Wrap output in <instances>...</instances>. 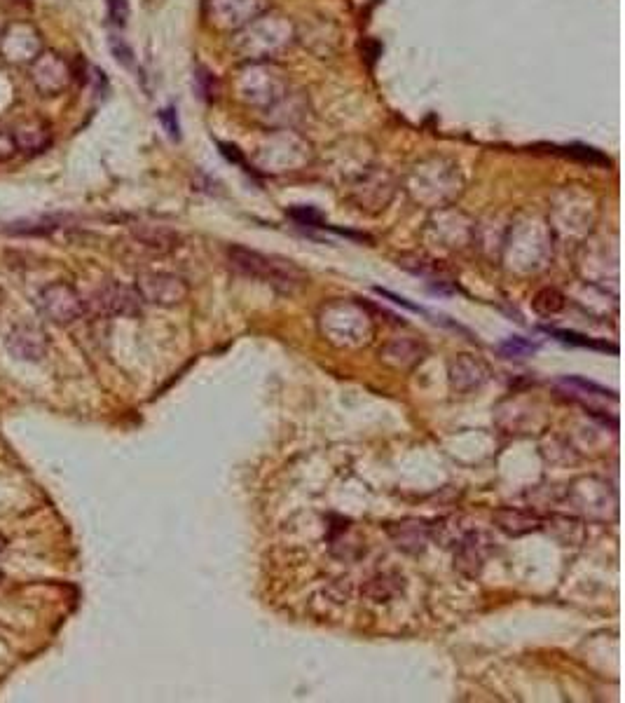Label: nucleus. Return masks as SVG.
Instances as JSON below:
<instances>
[{
  "label": "nucleus",
  "mask_w": 625,
  "mask_h": 703,
  "mask_svg": "<svg viewBox=\"0 0 625 703\" xmlns=\"http://www.w3.org/2000/svg\"><path fill=\"white\" fill-rule=\"evenodd\" d=\"M228 261L230 268L239 275L270 284L281 293H295L307 282V275L293 261L260 254L256 249L242 247V244H232L228 249Z\"/></svg>",
  "instance_id": "f257e3e1"
},
{
  "label": "nucleus",
  "mask_w": 625,
  "mask_h": 703,
  "mask_svg": "<svg viewBox=\"0 0 625 703\" xmlns=\"http://www.w3.org/2000/svg\"><path fill=\"white\" fill-rule=\"evenodd\" d=\"M319 326L321 333L340 347L368 345L375 333L373 315H368L366 305L354 300H338L321 307Z\"/></svg>",
  "instance_id": "f03ea898"
},
{
  "label": "nucleus",
  "mask_w": 625,
  "mask_h": 703,
  "mask_svg": "<svg viewBox=\"0 0 625 703\" xmlns=\"http://www.w3.org/2000/svg\"><path fill=\"white\" fill-rule=\"evenodd\" d=\"M45 50V38L36 24L17 19L0 31V59L8 66L26 68Z\"/></svg>",
  "instance_id": "7ed1b4c3"
},
{
  "label": "nucleus",
  "mask_w": 625,
  "mask_h": 703,
  "mask_svg": "<svg viewBox=\"0 0 625 703\" xmlns=\"http://www.w3.org/2000/svg\"><path fill=\"white\" fill-rule=\"evenodd\" d=\"M40 317L54 326H71L85 315V300L68 282H52L40 289L36 298Z\"/></svg>",
  "instance_id": "20e7f679"
},
{
  "label": "nucleus",
  "mask_w": 625,
  "mask_h": 703,
  "mask_svg": "<svg viewBox=\"0 0 625 703\" xmlns=\"http://www.w3.org/2000/svg\"><path fill=\"white\" fill-rule=\"evenodd\" d=\"M26 71H29L31 85L43 97H59V94H64L73 85L75 78L73 66L68 64V59L61 57L59 52L47 50V47L26 66Z\"/></svg>",
  "instance_id": "39448f33"
},
{
  "label": "nucleus",
  "mask_w": 625,
  "mask_h": 703,
  "mask_svg": "<svg viewBox=\"0 0 625 703\" xmlns=\"http://www.w3.org/2000/svg\"><path fill=\"white\" fill-rule=\"evenodd\" d=\"M136 291L143 303L157 307H176L188 298L190 286L183 277L171 275V272H141L136 277Z\"/></svg>",
  "instance_id": "423d86ee"
},
{
  "label": "nucleus",
  "mask_w": 625,
  "mask_h": 703,
  "mask_svg": "<svg viewBox=\"0 0 625 703\" xmlns=\"http://www.w3.org/2000/svg\"><path fill=\"white\" fill-rule=\"evenodd\" d=\"M141 296L132 286L108 279L92 296V310L101 317H136L141 315Z\"/></svg>",
  "instance_id": "0eeeda50"
},
{
  "label": "nucleus",
  "mask_w": 625,
  "mask_h": 703,
  "mask_svg": "<svg viewBox=\"0 0 625 703\" xmlns=\"http://www.w3.org/2000/svg\"><path fill=\"white\" fill-rule=\"evenodd\" d=\"M5 347L15 359L22 361H43L50 350V336L43 326L36 322H17L5 333Z\"/></svg>",
  "instance_id": "6e6552de"
},
{
  "label": "nucleus",
  "mask_w": 625,
  "mask_h": 703,
  "mask_svg": "<svg viewBox=\"0 0 625 703\" xmlns=\"http://www.w3.org/2000/svg\"><path fill=\"white\" fill-rule=\"evenodd\" d=\"M492 554V539L485 532H466L455 551V568L464 577L476 579Z\"/></svg>",
  "instance_id": "1a4fd4ad"
},
{
  "label": "nucleus",
  "mask_w": 625,
  "mask_h": 703,
  "mask_svg": "<svg viewBox=\"0 0 625 703\" xmlns=\"http://www.w3.org/2000/svg\"><path fill=\"white\" fill-rule=\"evenodd\" d=\"M10 143L17 153L38 155L52 146V129L43 118H24L10 129Z\"/></svg>",
  "instance_id": "9d476101"
},
{
  "label": "nucleus",
  "mask_w": 625,
  "mask_h": 703,
  "mask_svg": "<svg viewBox=\"0 0 625 703\" xmlns=\"http://www.w3.org/2000/svg\"><path fill=\"white\" fill-rule=\"evenodd\" d=\"M387 532L396 549L405 554H420L434 537V525H429L424 518H403L398 523H389Z\"/></svg>",
  "instance_id": "9b49d317"
},
{
  "label": "nucleus",
  "mask_w": 625,
  "mask_h": 703,
  "mask_svg": "<svg viewBox=\"0 0 625 703\" xmlns=\"http://www.w3.org/2000/svg\"><path fill=\"white\" fill-rule=\"evenodd\" d=\"M555 387H558L560 394H565L567 399L576 401V404H581L583 408H588L590 413L597 415L602 413L600 408L595 406V401H616L618 397L614 392H609V389H604L600 385H595V382L583 380V378H574V375H567V378H560L555 382Z\"/></svg>",
  "instance_id": "f8f14e48"
},
{
  "label": "nucleus",
  "mask_w": 625,
  "mask_h": 703,
  "mask_svg": "<svg viewBox=\"0 0 625 703\" xmlns=\"http://www.w3.org/2000/svg\"><path fill=\"white\" fill-rule=\"evenodd\" d=\"M494 525L508 537H523L530 535L534 530L544 528V518L534 514L532 509L520 507H501L494 511Z\"/></svg>",
  "instance_id": "ddd939ff"
},
{
  "label": "nucleus",
  "mask_w": 625,
  "mask_h": 703,
  "mask_svg": "<svg viewBox=\"0 0 625 703\" xmlns=\"http://www.w3.org/2000/svg\"><path fill=\"white\" fill-rule=\"evenodd\" d=\"M487 366L483 361L473 357V354H459L450 361V385L457 392H471L478 389L487 380Z\"/></svg>",
  "instance_id": "4468645a"
},
{
  "label": "nucleus",
  "mask_w": 625,
  "mask_h": 703,
  "mask_svg": "<svg viewBox=\"0 0 625 703\" xmlns=\"http://www.w3.org/2000/svg\"><path fill=\"white\" fill-rule=\"evenodd\" d=\"M427 357V347L415 338H396L380 352V359L384 364L396 368V371H410L412 366H417Z\"/></svg>",
  "instance_id": "2eb2a0df"
},
{
  "label": "nucleus",
  "mask_w": 625,
  "mask_h": 703,
  "mask_svg": "<svg viewBox=\"0 0 625 703\" xmlns=\"http://www.w3.org/2000/svg\"><path fill=\"white\" fill-rule=\"evenodd\" d=\"M387 186L384 183V174L380 172H370L368 176H361L359 183L354 186V200L359 204V209H368L370 207V197H375V211L384 209L391 200V195H394V188H382Z\"/></svg>",
  "instance_id": "dca6fc26"
},
{
  "label": "nucleus",
  "mask_w": 625,
  "mask_h": 703,
  "mask_svg": "<svg viewBox=\"0 0 625 703\" xmlns=\"http://www.w3.org/2000/svg\"><path fill=\"white\" fill-rule=\"evenodd\" d=\"M565 305H567V298L562 296L558 289H551V286H548V289H541L532 300V307L541 317L560 315V312L565 310Z\"/></svg>",
  "instance_id": "f3484780"
},
{
  "label": "nucleus",
  "mask_w": 625,
  "mask_h": 703,
  "mask_svg": "<svg viewBox=\"0 0 625 703\" xmlns=\"http://www.w3.org/2000/svg\"><path fill=\"white\" fill-rule=\"evenodd\" d=\"M537 352V345L530 343V340L523 336H513L506 338L504 343L499 345V354L504 359H515V361H523L527 357H532V354Z\"/></svg>",
  "instance_id": "a211bd4d"
},
{
  "label": "nucleus",
  "mask_w": 625,
  "mask_h": 703,
  "mask_svg": "<svg viewBox=\"0 0 625 703\" xmlns=\"http://www.w3.org/2000/svg\"><path fill=\"white\" fill-rule=\"evenodd\" d=\"M398 582H401V577L394 579V577H389V575H380V577L370 579L366 593L375 600V603H384V600H389L391 596H396L398 589H401L403 584H398Z\"/></svg>",
  "instance_id": "6ab92c4d"
},
{
  "label": "nucleus",
  "mask_w": 625,
  "mask_h": 703,
  "mask_svg": "<svg viewBox=\"0 0 625 703\" xmlns=\"http://www.w3.org/2000/svg\"><path fill=\"white\" fill-rule=\"evenodd\" d=\"M59 228L57 218H33V221H17L12 223L8 232L12 235H45V232H52Z\"/></svg>",
  "instance_id": "aec40b11"
},
{
  "label": "nucleus",
  "mask_w": 625,
  "mask_h": 703,
  "mask_svg": "<svg viewBox=\"0 0 625 703\" xmlns=\"http://www.w3.org/2000/svg\"><path fill=\"white\" fill-rule=\"evenodd\" d=\"M551 336L560 338L562 343H572V345H581V347H600V350H609L607 345L593 343V340H588L586 336H579V333H569V331H558V329H546Z\"/></svg>",
  "instance_id": "412c9836"
},
{
  "label": "nucleus",
  "mask_w": 625,
  "mask_h": 703,
  "mask_svg": "<svg viewBox=\"0 0 625 703\" xmlns=\"http://www.w3.org/2000/svg\"><path fill=\"white\" fill-rule=\"evenodd\" d=\"M108 17L115 26H125L129 19V3L127 0H108Z\"/></svg>",
  "instance_id": "4be33fe9"
},
{
  "label": "nucleus",
  "mask_w": 625,
  "mask_h": 703,
  "mask_svg": "<svg viewBox=\"0 0 625 703\" xmlns=\"http://www.w3.org/2000/svg\"><path fill=\"white\" fill-rule=\"evenodd\" d=\"M111 50H113L115 57H118L120 64H125V66H132V64H134V52H132V47H129L122 38H118V36H113V38H111Z\"/></svg>",
  "instance_id": "5701e85b"
},
{
  "label": "nucleus",
  "mask_w": 625,
  "mask_h": 703,
  "mask_svg": "<svg viewBox=\"0 0 625 703\" xmlns=\"http://www.w3.org/2000/svg\"><path fill=\"white\" fill-rule=\"evenodd\" d=\"M160 118L164 122V127H167V132L174 136V139H178V120H176L174 108H167V111H162Z\"/></svg>",
  "instance_id": "b1692460"
},
{
  "label": "nucleus",
  "mask_w": 625,
  "mask_h": 703,
  "mask_svg": "<svg viewBox=\"0 0 625 703\" xmlns=\"http://www.w3.org/2000/svg\"><path fill=\"white\" fill-rule=\"evenodd\" d=\"M10 22V19H8V15H5V10L3 8H0V31H3L5 29V24H8Z\"/></svg>",
  "instance_id": "393cba45"
},
{
  "label": "nucleus",
  "mask_w": 625,
  "mask_h": 703,
  "mask_svg": "<svg viewBox=\"0 0 625 703\" xmlns=\"http://www.w3.org/2000/svg\"><path fill=\"white\" fill-rule=\"evenodd\" d=\"M5 549H8V539H5V535H0V556L5 554Z\"/></svg>",
  "instance_id": "a878e982"
},
{
  "label": "nucleus",
  "mask_w": 625,
  "mask_h": 703,
  "mask_svg": "<svg viewBox=\"0 0 625 703\" xmlns=\"http://www.w3.org/2000/svg\"><path fill=\"white\" fill-rule=\"evenodd\" d=\"M0 582H3V570H0Z\"/></svg>",
  "instance_id": "bb28decb"
},
{
  "label": "nucleus",
  "mask_w": 625,
  "mask_h": 703,
  "mask_svg": "<svg viewBox=\"0 0 625 703\" xmlns=\"http://www.w3.org/2000/svg\"><path fill=\"white\" fill-rule=\"evenodd\" d=\"M0 298H3V293H0Z\"/></svg>",
  "instance_id": "cd10ccee"
}]
</instances>
